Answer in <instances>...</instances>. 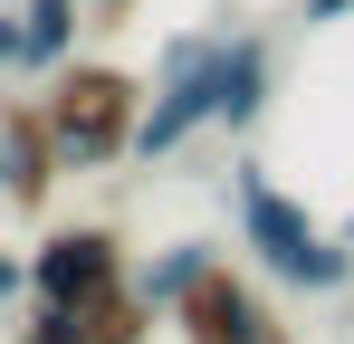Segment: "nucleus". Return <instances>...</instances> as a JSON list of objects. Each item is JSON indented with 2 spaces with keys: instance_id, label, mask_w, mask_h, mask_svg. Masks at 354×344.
I'll return each instance as SVG.
<instances>
[{
  "instance_id": "6e6552de",
  "label": "nucleus",
  "mask_w": 354,
  "mask_h": 344,
  "mask_svg": "<svg viewBox=\"0 0 354 344\" xmlns=\"http://www.w3.org/2000/svg\"><path fill=\"white\" fill-rule=\"evenodd\" d=\"M77 10L86 0H19V67L29 77H48L77 57Z\"/></svg>"
},
{
  "instance_id": "9b49d317",
  "label": "nucleus",
  "mask_w": 354,
  "mask_h": 344,
  "mask_svg": "<svg viewBox=\"0 0 354 344\" xmlns=\"http://www.w3.org/2000/svg\"><path fill=\"white\" fill-rule=\"evenodd\" d=\"M19 296H29V258H19V249H0V306H19Z\"/></svg>"
},
{
  "instance_id": "20e7f679",
  "label": "nucleus",
  "mask_w": 354,
  "mask_h": 344,
  "mask_svg": "<svg viewBox=\"0 0 354 344\" xmlns=\"http://www.w3.org/2000/svg\"><path fill=\"white\" fill-rule=\"evenodd\" d=\"M124 239L106 220H58L39 249H29V296L39 306H96L106 287H124Z\"/></svg>"
},
{
  "instance_id": "f8f14e48",
  "label": "nucleus",
  "mask_w": 354,
  "mask_h": 344,
  "mask_svg": "<svg viewBox=\"0 0 354 344\" xmlns=\"http://www.w3.org/2000/svg\"><path fill=\"white\" fill-rule=\"evenodd\" d=\"M297 19L306 29H335V19H354V0H297Z\"/></svg>"
},
{
  "instance_id": "dca6fc26",
  "label": "nucleus",
  "mask_w": 354,
  "mask_h": 344,
  "mask_svg": "<svg viewBox=\"0 0 354 344\" xmlns=\"http://www.w3.org/2000/svg\"><path fill=\"white\" fill-rule=\"evenodd\" d=\"M259 344H288V335H259Z\"/></svg>"
},
{
  "instance_id": "ddd939ff",
  "label": "nucleus",
  "mask_w": 354,
  "mask_h": 344,
  "mask_svg": "<svg viewBox=\"0 0 354 344\" xmlns=\"http://www.w3.org/2000/svg\"><path fill=\"white\" fill-rule=\"evenodd\" d=\"M10 67H19V0L0 10V77H10Z\"/></svg>"
},
{
  "instance_id": "f03ea898",
  "label": "nucleus",
  "mask_w": 354,
  "mask_h": 344,
  "mask_svg": "<svg viewBox=\"0 0 354 344\" xmlns=\"http://www.w3.org/2000/svg\"><path fill=\"white\" fill-rule=\"evenodd\" d=\"M134 115H144V86L106 67V57H67L48 67V96H39V124H48V144H58L67 172H106L134 153Z\"/></svg>"
},
{
  "instance_id": "0eeeda50",
  "label": "nucleus",
  "mask_w": 354,
  "mask_h": 344,
  "mask_svg": "<svg viewBox=\"0 0 354 344\" xmlns=\"http://www.w3.org/2000/svg\"><path fill=\"white\" fill-rule=\"evenodd\" d=\"M58 144H48V124H39V96H29V106H10L0 115V191H10V201H19V211H39V201H48V191H58Z\"/></svg>"
},
{
  "instance_id": "1a4fd4ad",
  "label": "nucleus",
  "mask_w": 354,
  "mask_h": 344,
  "mask_svg": "<svg viewBox=\"0 0 354 344\" xmlns=\"http://www.w3.org/2000/svg\"><path fill=\"white\" fill-rule=\"evenodd\" d=\"M211 258H221V249H211V239H173V249H153V258H144V268H134V296H144V306H153V316H173L182 296H192V287H201V268H211Z\"/></svg>"
},
{
  "instance_id": "39448f33",
  "label": "nucleus",
  "mask_w": 354,
  "mask_h": 344,
  "mask_svg": "<svg viewBox=\"0 0 354 344\" xmlns=\"http://www.w3.org/2000/svg\"><path fill=\"white\" fill-rule=\"evenodd\" d=\"M173 335L182 344H259V335H278V316H268V296L239 278L230 258H211L201 287L173 306Z\"/></svg>"
},
{
  "instance_id": "9d476101",
  "label": "nucleus",
  "mask_w": 354,
  "mask_h": 344,
  "mask_svg": "<svg viewBox=\"0 0 354 344\" xmlns=\"http://www.w3.org/2000/svg\"><path fill=\"white\" fill-rule=\"evenodd\" d=\"M19 344H86V325H77L67 306H39V296H29V316H19Z\"/></svg>"
},
{
  "instance_id": "4468645a",
  "label": "nucleus",
  "mask_w": 354,
  "mask_h": 344,
  "mask_svg": "<svg viewBox=\"0 0 354 344\" xmlns=\"http://www.w3.org/2000/svg\"><path fill=\"white\" fill-rule=\"evenodd\" d=\"M335 239H345V249H354V211H345V229H335Z\"/></svg>"
},
{
  "instance_id": "f3484780",
  "label": "nucleus",
  "mask_w": 354,
  "mask_h": 344,
  "mask_svg": "<svg viewBox=\"0 0 354 344\" xmlns=\"http://www.w3.org/2000/svg\"><path fill=\"white\" fill-rule=\"evenodd\" d=\"M0 10H10V0H0Z\"/></svg>"
},
{
  "instance_id": "423d86ee",
  "label": "nucleus",
  "mask_w": 354,
  "mask_h": 344,
  "mask_svg": "<svg viewBox=\"0 0 354 344\" xmlns=\"http://www.w3.org/2000/svg\"><path fill=\"white\" fill-rule=\"evenodd\" d=\"M201 77H211V124L221 134H249L268 115V96H278V48L259 29H230V39H211Z\"/></svg>"
},
{
  "instance_id": "7ed1b4c3",
  "label": "nucleus",
  "mask_w": 354,
  "mask_h": 344,
  "mask_svg": "<svg viewBox=\"0 0 354 344\" xmlns=\"http://www.w3.org/2000/svg\"><path fill=\"white\" fill-rule=\"evenodd\" d=\"M201 57H211L201 29H173V39H163L153 86H144V115H134V153H144V163H173L182 144L211 134V77H201Z\"/></svg>"
},
{
  "instance_id": "f257e3e1",
  "label": "nucleus",
  "mask_w": 354,
  "mask_h": 344,
  "mask_svg": "<svg viewBox=\"0 0 354 344\" xmlns=\"http://www.w3.org/2000/svg\"><path fill=\"white\" fill-rule=\"evenodd\" d=\"M230 211H239V249L297 296H345L354 287V249L335 229H316V211L268 182V163H230Z\"/></svg>"
},
{
  "instance_id": "2eb2a0df",
  "label": "nucleus",
  "mask_w": 354,
  "mask_h": 344,
  "mask_svg": "<svg viewBox=\"0 0 354 344\" xmlns=\"http://www.w3.org/2000/svg\"><path fill=\"white\" fill-rule=\"evenodd\" d=\"M86 10H124V0H86Z\"/></svg>"
}]
</instances>
